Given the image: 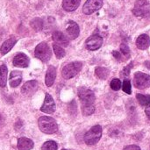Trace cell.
Instances as JSON below:
<instances>
[{"mask_svg":"<svg viewBox=\"0 0 150 150\" xmlns=\"http://www.w3.org/2000/svg\"><path fill=\"white\" fill-rule=\"evenodd\" d=\"M38 82L35 81V80H32V81H28L26 82L23 86H22V89H21V92L25 95V96H27V97H31L33 96L35 91L38 90Z\"/></svg>","mask_w":150,"mask_h":150,"instance_id":"cell-11","label":"cell"},{"mask_svg":"<svg viewBox=\"0 0 150 150\" xmlns=\"http://www.w3.org/2000/svg\"><path fill=\"white\" fill-rule=\"evenodd\" d=\"M66 32H67V34L68 36L71 39V40H75L78 37L79 35V26L78 25L74 22V21H69V23L67 24V26H66Z\"/></svg>","mask_w":150,"mask_h":150,"instance_id":"cell-12","label":"cell"},{"mask_svg":"<svg viewBox=\"0 0 150 150\" xmlns=\"http://www.w3.org/2000/svg\"><path fill=\"white\" fill-rule=\"evenodd\" d=\"M13 65L18 68H26L29 65V59L23 53L18 54L13 59Z\"/></svg>","mask_w":150,"mask_h":150,"instance_id":"cell-13","label":"cell"},{"mask_svg":"<svg viewBox=\"0 0 150 150\" xmlns=\"http://www.w3.org/2000/svg\"><path fill=\"white\" fill-rule=\"evenodd\" d=\"M120 51H121V53H122L123 54H125V55H127V54H129V53H130V49H129L128 46H127V44H125V43H122V44L120 45Z\"/></svg>","mask_w":150,"mask_h":150,"instance_id":"cell-31","label":"cell"},{"mask_svg":"<svg viewBox=\"0 0 150 150\" xmlns=\"http://www.w3.org/2000/svg\"><path fill=\"white\" fill-rule=\"evenodd\" d=\"M134 84L141 90L149 88L150 87V76L142 72H136L134 77Z\"/></svg>","mask_w":150,"mask_h":150,"instance_id":"cell-5","label":"cell"},{"mask_svg":"<svg viewBox=\"0 0 150 150\" xmlns=\"http://www.w3.org/2000/svg\"><path fill=\"white\" fill-rule=\"evenodd\" d=\"M133 11L136 16H146L149 11V5L146 0H139L136 2Z\"/></svg>","mask_w":150,"mask_h":150,"instance_id":"cell-10","label":"cell"},{"mask_svg":"<svg viewBox=\"0 0 150 150\" xmlns=\"http://www.w3.org/2000/svg\"><path fill=\"white\" fill-rule=\"evenodd\" d=\"M136 98L139 102V104L142 106L148 105L150 103V96L149 95H142V94H137Z\"/></svg>","mask_w":150,"mask_h":150,"instance_id":"cell-24","label":"cell"},{"mask_svg":"<svg viewBox=\"0 0 150 150\" xmlns=\"http://www.w3.org/2000/svg\"><path fill=\"white\" fill-rule=\"evenodd\" d=\"M17 42V40L14 39V38H11V39H9L7 40L6 41H4L0 48V51H1V54L4 55V54H6L8 52L11 51V49L14 47V45L16 44Z\"/></svg>","mask_w":150,"mask_h":150,"instance_id":"cell-20","label":"cell"},{"mask_svg":"<svg viewBox=\"0 0 150 150\" xmlns=\"http://www.w3.org/2000/svg\"><path fill=\"white\" fill-rule=\"evenodd\" d=\"M103 6V0H87L83 7V11L86 15L92 14Z\"/></svg>","mask_w":150,"mask_h":150,"instance_id":"cell-7","label":"cell"},{"mask_svg":"<svg viewBox=\"0 0 150 150\" xmlns=\"http://www.w3.org/2000/svg\"><path fill=\"white\" fill-rule=\"evenodd\" d=\"M145 112H146L147 116L149 117V119H150V103L148 105H147L146 110H145Z\"/></svg>","mask_w":150,"mask_h":150,"instance_id":"cell-33","label":"cell"},{"mask_svg":"<svg viewBox=\"0 0 150 150\" xmlns=\"http://www.w3.org/2000/svg\"><path fill=\"white\" fill-rule=\"evenodd\" d=\"M31 25L32 27L36 30V31H40L42 29V26H43V24H42V20L39 18H34L32 22H31Z\"/></svg>","mask_w":150,"mask_h":150,"instance_id":"cell-27","label":"cell"},{"mask_svg":"<svg viewBox=\"0 0 150 150\" xmlns=\"http://www.w3.org/2000/svg\"><path fill=\"white\" fill-rule=\"evenodd\" d=\"M53 40L57 45H61L63 47H67L69 45V39L67 38V36L59 31H56L53 33Z\"/></svg>","mask_w":150,"mask_h":150,"instance_id":"cell-14","label":"cell"},{"mask_svg":"<svg viewBox=\"0 0 150 150\" xmlns=\"http://www.w3.org/2000/svg\"><path fill=\"white\" fill-rule=\"evenodd\" d=\"M102 43H103V38L98 34H94L86 40L85 44H86V47L89 50L94 51V50L100 48V47L102 46Z\"/></svg>","mask_w":150,"mask_h":150,"instance_id":"cell-8","label":"cell"},{"mask_svg":"<svg viewBox=\"0 0 150 150\" xmlns=\"http://www.w3.org/2000/svg\"><path fill=\"white\" fill-rule=\"evenodd\" d=\"M34 54L38 59L46 62L49 61V59L51 58L52 52H51L49 46L46 42H41L35 47Z\"/></svg>","mask_w":150,"mask_h":150,"instance_id":"cell-3","label":"cell"},{"mask_svg":"<svg viewBox=\"0 0 150 150\" xmlns=\"http://www.w3.org/2000/svg\"><path fill=\"white\" fill-rule=\"evenodd\" d=\"M33 148V142L28 138L22 137L18 141V150H31Z\"/></svg>","mask_w":150,"mask_h":150,"instance_id":"cell-18","label":"cell"},{"mask_svg":"<svg viewBox=\"0 0 150 150\" xmlns=\"http://www.w3.org/2000/svg\"><path fill=\"white\" fill-rule=\"evenodd\" d=\"M7 67L4 64L0 67V87H4L7 82Z\"/></svg>","mask_w":150,"mask_h":150,"instance_id":"cell-21","label":"cell"},{"mask_svg":"<svg viewBox=\"0 0 150 150\" xmlns=\"http://www.w3.org/2000/svg\"><path fill=\"white\" fill-rule=\"evenodd\" d=\"M123 150H141V149L137 145H130V146L126 147Z\"/></svg>","mask_w":150,"mask_h":150,"instance_id":"cell-32","label":"cell"},{"mask_svg":"<svg viewBox=\"0 0 150 150\" xmlns=\"http://www.w3.org/2000/svg\"><path fill=\"white\" fill-rule=\"evenodd\" d=\"M56 77V69L54 66H49L47 71V75H46V84L47 87H51L55 80Z\"/></svg>","mask_w":150,"mask_h":150,"instance_id":"cell-16","label":"cell"},{"mask_svg":"<svg viewBox=\"0 0 150 150\" xmlns=\"http://www.w3.org/2000/svg\"><path fill=\"white\" fill-rule=\"evenodd\" d=\"M111 88L113 91H119L121 88V82L119 79H116V78L113 79L111 82Z\"/></svg>","mask_w":150,"mask_h":150,"instance_id":"cell-28","label":"cell"},{"mask_svg":"<svg viewBox=\"0 0 150 150\" xmlns=\"http://www.w3.org/2000/svg\"><path fill=\"white\" fill-rule=\"evenodd\" d=\"M132 68H133V63H131V64L127 65V67H125V68L122 69V71L120 72V76H123V77L128 76L130 75V70H131Z\"/></svg>","mask_w":150,"mask_h":150,"instance_id":"cell-29","label":"cell"},{"mask_svg":"<svg viewBox=\"0 0 150 150\" xmlns=\"http://www.w3.org/2000/svg\"><path fill=\"white\" fill-rule=\"evenodd\" d=\"M109 73H110V70L106 68H104V67H98L95 70V74L96 76L100 78V79H106L109 76Z\"/></svg>","mask_w":150,"mask_h":150,"instance_id":"cell-22","label":"cell"},{"mask_svg":"<svg viewBox=\"0 0 150 150\" xmlns=\"http://www.w3.org/2000/svg\"><path fill=\"white\" fill-rule=\"evenodd\" d=\"M38 125H39L40 131L47 134H54L58 129L56 121L53 118L47 117V116L40 117L38 120Z\"/></svg>","mask_w":150,"mask_h":150,"instance_id":"cell-1","label":"cell"},{"mask_svg":"<svg viewBox=\"0 0 150 150\" xmlns=\"http://www.w3.org/2000/svg\"><path fill=\"white\" fill-rule=\"evenodd\" d=\"M102 136V127L98 125L92 127L84 135V142L87 145L97 144Z\"/></svg>","mask_w":150,"mask_h":150,"instance_id":"cell-2","label":"cell"},{"mask_svg":"<svg viewBox=\"0 0 150 150\" xmlns=\"http://www.w3.org/2000/svg\"><path fill=\"white\" fill-rule=\"evenodd\" d=\"M55 103L53 99V97L49 94H46V97H45V100H44V103L40 108V111L42 112H45V113H48V114H52L55 111Z\"/></svg>","mask_w":150,"mask_h":150,"instance_id":"cell-9","label":"cell"},{"mask_svg":"<svg viewBox=\"0 0 150 150\" xmlns=\"http://www.w3.org/2000/svg\"><path fill=\"white\" fill-rule=\"evenodd\" d=\"M82 67L83 64L79 62H71L62 69V75L65 79H70L79 73V71L82 69Z\"/></svg>","mask_w":150,"mask_h":150,"instance_id":"cell-4","label":"cell"},{"mask_svg":"<svg viewBox=\"0 0 150 150\" xmlns=\"http://www.w3.org/2000/svg\"><path fill=\"white\" fill-rule=\"evenodd\" d=\"M145 66H146L149 69H150V61H146V62H145Z\"/></svg>","mask_w":150,"mask_h":150,"instance_id":"cell-35","label":"cell"},{"mask_svg":"<svg viewBox=\"0 0 150 150\" xmlns=\"http://www.w3.org/2000/svg\"><path fill=\"white\" fill-rule=\"evenodd\" d=\"M136 46L139 49L145 50L150 46V38L148 34H142L136 40Z\"/></svg>","mask_w":150,"mask_h":150,"instance_id":"cell-15","label":"cell"},{"mask_svg":"<svg viewBox=\"0 0 150 150\" xmlns=\"http://www.w3.org/2000/svg\"><path fill=\"white\" fill-rule=\"evenodd\" d=\"M0 122H1V116H0Z\"/></svg>","mask_w":150,"mask_h":150,"instance_id":"cell-36","label":"cell"},{"mask_svg":"<svg viewBox=\"0 0 150 150\" xmlns=\"http://www.w3.org/2000/svg\"><path fill=\"white\" fill-rule=\"evenodd\" d=\"M80 2L81 0H63L62 7L67 11H73L78 8Z\"/></svg>","mask_w":150,"mask_h":150,"instance_id":"cell-19","label":"cell"},{"mask_svg":"<svg viewBox=\"0 0 150 150\" xmlns=\"http://www.w3.org/2000/svg\"><path fill=\"white\" fill-rule=\"evenodd\" d=\"M78 97L82 102V104H93L95 101V94L94 92L87 88L81 87L78 89Z\"/></svg>","mask_w":150,"mask_h":150,"instance_id":"cell-6","label":"cell"},{"mask_svg":"<svg viewBox=\"0 0 150 150\" xmlns=\"http://www.w3.org/2000/svg\"><path fill=\"white\" fill-rule=\"evenodd\" d=\"M122 88H123V91L126 92V93H127V94H131V83H130V81L129 80H125L124 82H123V86H122Z\"/></svg>","mask_w":150,"mask_h":150,"instance_id":"cell-30","label":"cell"},{"mask_svg":"<svg viewBox=\"0 0 150 150\" xmlns=\"http://www.w3.org/2000/svg\"><path fill=\"white\" fill-rule=\"evenodd\" d=\"M62 150H68V149H62Z\"/></svg>","mask_w":150,"mask_h":150,"instance_id":"cell-37","label":"cell"},{"mask_svg":"<svg viewBox=\"0 0 150 150\" xmlns=\"http://www.w3.org/2000/svg\"><path fill=\"white\" fill-rule=\"evenodd\" d=\"M22 81V73L18 70H14L10 75V85L11 87H18Z\"/></svg>","mask_w":150,"mask_h":150,"instance_id":"cell-17","label":"cell"},{"mask_svg":"<svg viewBox=\"0 0 150 150\" xmlns=\"http://www.w3.org/2000/svg\"><path fill=\"white\" fill-rule=\"evenodd\" d=\"M57 144L55 142H53V141H49V142H47L43 144L41 150H57Z\"/></svg>","mask_w":150,"mask_h":150,"instance_id":"cell-26","label":"cell"},{"mask_svg":"<svg viewBox=\"0 0 150 150\" xmlns=\"http://www.w3.org/2000/svg\"><path fill=\"white\" fill-rule=\"evenodd\" d=\"M53 48H54V54L58 59H62L65 56V50L62 47H60L59 45L54 44Z\"/></svg>","mask_w":150,"mask_h":150,"instance_id":"cell-25","label":"cell"},{"mask_svg":"<svg viewBox=\"0 0 150 150\" xmlns=\"http://www.w3.org/2000/svg\"><path fill=\"white\" fill-rule=\"evenodd\" d=\"M112 54H113L114 58H116L117 60H120V53H119V52H117V51H113V52H112Z\"/></svg>","mask_w":150,"mask_h":150,"instance_id":"cell-34","label":"cell"},{"mask_svg":"<svg viewBox=\"0 0 150 150\" xmlns=\"http://www.w3.org/2000/svg\"><path fill=\"white\" fill-rule=\"evenodd\" d=\"M82 111L83 115L89 116L95 112V106L93 105V104H83L82 105Z\"/></svg>","mask_w":150,"mask_h":150,"instance_id":"cell-23","label":"cell"}]
</instances>
